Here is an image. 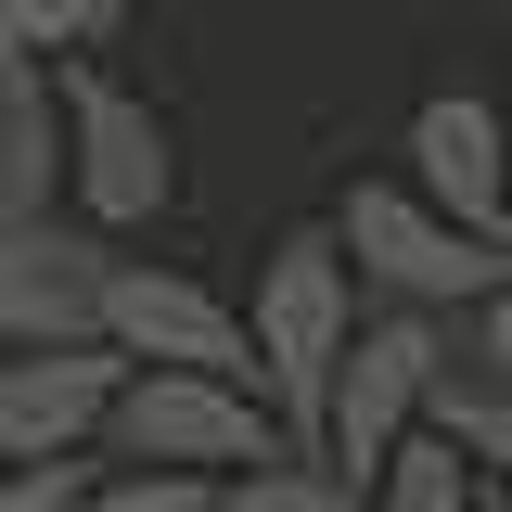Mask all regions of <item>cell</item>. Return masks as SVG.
<instances>
[{
  "mask_svg": "<svg viewBox=\"0 0 512 512\" xmlns=\"http://www.w3.org/2000/svg\"><path fill=\"white\" fill-rule=\"evenodd\" d=\"M244 333H256V397L282 410L295 461H320V410H333V372H346V346H359V269H346V244H333V231L269 244Z\"/></svg>",
  "mask_w": 512,
  "mask_h": 512,
  "instance_id": "1",
  "label": "cell"
},
{
  "mask_svg": "<svg viewBox=\"0 0 512 512\" xmlns=\"http://www.w3.org/2000/svg\"><path fill=\"white\" fill-rule=\"evenodd\" d=\"M116 244L90 218H0V346H103Z\"/></svg>",
  "mask_w": 512,
  "mask_h": 512,
  "instance_id": "6",
  "label": "cell"
},
{
  "mask_svg": "<svg viewBox=\"0 0 512 512\" xmlns=\"http://www.w3.org/2000/svg\"><path fill=\"white\" fill-rule=\"evenodd\" d=\"M116 26V0H0V64H77Z\"/></svg>",
  "mask_w": 512,
  "mask_h": 512,
  "instance_id": "12",
  "label": "cell"
},
{
  "mask_svg": "<svg viewBox=\"0 0 512 512\" xmlns=\"http://www.w3.org/2000/svg\"><path fill=\"white\" fill-rule=\"evenodd\" d=\"M64 90V180H77V218L90 231H141L154 205H167V116L141 103V90H116L103 64H52Z\"/></svg>",
  "mask_w": 512,
  "mask_h": 512,
  "instance_id": "5",
  "label": "cell"
},
{
  "mask_svg": "<svg viewBox=\"0 0 512 512\" xmlns=\"http://www.w3.org/2000/svg\"><path fill=\"white\" fill-rule=\"evenodd\" d=\"M436 436H461V461H474L487 487H512V384H461V372H448Z\"/></svg>",
  "mask_w": 512,
  "mask_h": 512,
  "instance_id": "14",
  "label": "cell"
},
{
  "mask_svg": "<svg viewBox=\"0 0 512 512\" xmlns=\"http://www.w3.org/2000/svg\"><path fill=\"white\" fill-rule=\"evenodd\" d=\"M77 512H218V487L205 474H90Z\"/></svg>",
  "mask_w": 512,
  "mask_h": 512,
  "instance_id": "15",
  "label": "cell"
},
{
  "mask_svg": "<svg viewBox=\"0 0 512 512\" xmlns=\"http://www.w3.org/2000/svg\"><path fill=\"white\" fill-rule=\"evenodd\" d=\"M333 244H346V269L372 282L384 308H487L512 282V244H474L461 218H436L410 180H359L346 205H333Z\"/></svg>",
  "mask_w": 512,
  "mask_h": 512,
  "instance_id": "2",
  "label": "cell"
},
{
  "mask_svg": "<svg viewBox=\"0 0 512 512\" xmlns=\"http://www.w3.org/2000/svg\"><path fill=\"white\" fill-rule=\"evenodd\" d=\"M410 192L436 218H461L474 244H512V116L474 90H436L410 116Z\"/></svg>",
  "mask_w": 512,
  "mask_h": 512,
  "instance_id": "9",
  "label": "cell"
},
{
  "mask_svg": "<svg viewBox=\"0 0 512 512\" xmlns=\"http://www.w3.org/2000/svg\"><path fill=\"white\" fill-rule=\"evenodd\" d=\"M474 512H512V487H487V500H474Z\"/></svg>",
  "mask_w": 512,
  "mask_h": 512,
  "instance_id": "17",
  "label": "cell"
},
{
  "mask_svg": "<svg viewBox=\"0 0 512 512\" xmlns=\"http://www.w3.org/2000/svg\"><path fill=\"white\" fill-rule=\"evenodd\" d=\"M0 359H13V346H0Z\"/></svg>",
  "mask_w": 512,
  "mask_h": 512,
  "instance_id": "19",
  "label": "cell"
},
{
  "mask_svg": "<svg viewBox=\"0 0 512 512\" xmlns=\"http://www.w3.org/2000/svg\"><path fill=\"white\" fill-rule=\"evenodd\" d=\"M448 333H436V308H384V320H359V346H346V372H333V410H320V461L346 474V487H372L397 448L436 423V397H448Z\"/></svg>",
  "mask_w": 512,
  "mask_h": 512,
  "instance_id": "3",
  "label": "cell"
},
{
  "mask_svg": "<svg viewBox=\"0 0 512 512\" xmlns=\"http://www.w3.org/2000/svg\"><path fill=\"white\" fill-rule=\"evenodd\" d=\"M218 512H372V487H346L333 461H256L218 487Z\"/></svg>",
  "mask_w": 512,
  "mask_h": 512,
  "instance_id": "13",
  "label": "cell"
},
{
  "mask_svg": "<svg viewBox=\"0 0 512 512\" xmlns=\"http://www.w3.org/2000/svg\"><path fill=\"white\" fill-rule=\"evenodd\" d=\"M474 500H487V474H474V461H461V436H436V423H423V436L372 474V512H474Z\"/></svg>",
  "mask_w": 512,
  "mask_h": 512,
  "instance_id": "11",
  "label": "cell"
},
{
  "mask_svg": "<svg viewBox=\"0 0 512 512\" xmlns=\"http://www.w3.org/2000/svg\"><path fill=\"white\" fill-rule=\"evenodd\" d=\"M103 346H116L128 372H218V384H256V333H244V308H218L205 282L154 269V256H116Z\"/></svg>",
  "mask_w": 512,
  "mask_h": 512,
  "instance_id": "7",
  "label": "cell"
},
{
  "mask_svg": "<svg viewBox=\"0 0 512 512\" xmlns=\"http://www.w3.org/2000/svg\"><path fill=\"white\" fill-rule=\"evenodd\" d=\"M500 116H512V52H500Z\"/></svg>",
  "mask_w": 512,
  "mask_h": 512,
  "instance_id": "18",
  "label": "cell"
},
{
  "mask_svg": "<svg viewBox=\"0 0 512 512\" xmlns=\"http://www.w3.org/2000/svg\"><path fill=\"white\" fill-rule=\"evenodd\" d=\"M64 180V90L52 64H0V218H52Z\"/></svg>",
  "mask_w": 512,
  "mask_h": 512,
  "instance_id": "10",
  "label": "cell"
},
{
  "mask_svg": "<svg viewBox=\"0 0 512 512\" xmlns=\"http://www.w3.org/2000/svg\"><path fill=\"white\" fill-rule=\"evenodd\" d=\"M116 461L128 474H256V461H295V448L269 436V410H256V384H218V372H128L116 397Z\"/></svg>",
  "mask_w": 512,
  "mask_h": 512,
  "instance_id": "4",
  "label": "cell"
},
{
  "mask_svg": "<svg viewBox=\"0 0 512 512\" xmlns=\"http://www.w3.org/2000/svg\"><path fill=\"white\" fill-rule=\"evenodd\" d=\"M128 359L116 346H13L0 359V461L39 474V461H77V448L116 423Z\"/></svg>",
  "mask_w": 512,
  "mask_h": 512,
  "instance_id": "8",
  "label": "cell"
},
{
  "mask_svg": "<svg viewBox=\"0 0 512 512\" xmlns=\"http://www.w3.org/2000/svg\"><path fill=\"white\" fill-rule=\"evenodd\" d=\"M461 384H512V282L474 308V333H461Z\"/></svg>",
  "mask_w": 512,
  "mask_h": 512,
  "instance_id": "16",
  "label": "cell"
}]
</instances>
